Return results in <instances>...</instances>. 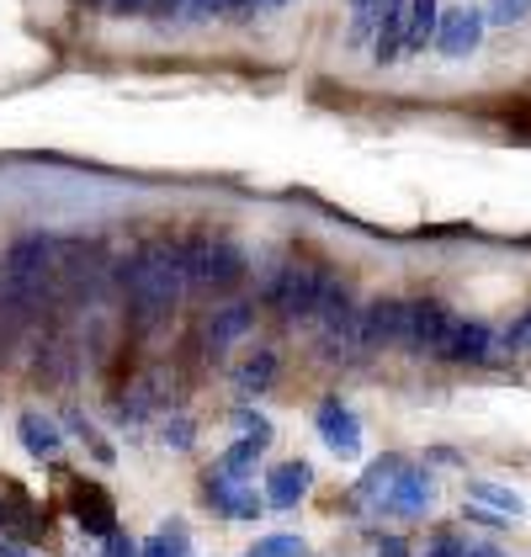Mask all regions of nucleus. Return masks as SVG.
Returning <instances> with one entry per match:
<instances>
[{
    "label": "nucleus",
    "instance_id": "423d86ee",
    "mask_svg": "<svg viewBox=\"0 0 531 557\" xmlns=\"http://www.w3.org/2000/svg\"><path fill=\"white\" fill-rule=\"evenodd\" d=\"M452 324H457V313H446L436 298H415L409 302V324H404V345H409L415 356H436V361H442Z\"/></svg>",
    "mask_w": 531,
    "mask_h": 557
},
{
    "label": "nucleus",
    "instance_id": "ddd939ff",
    "mask_svg": "<svg viewBox=\"0 0 531 557\" xmlns=\"http://www.w3.org/2000/svg\"><path fill=\"white\" fill-rule=\"evenodd\" d=\"M0 531H16V536H44L48 520L44 510L33 505V494L11 478H0Z\"/></svg>",
    "mask_w": 531,
    "mask_h": 557
},
{
    "label": "nucleus",
    "instance_id": "7ed1b4c3",
    "mask_svg": "<svg viewBox=\"0 0 531 557\" xmlns=\"http://www.w3.org/2000/svg\"><path fill=\"white\" fill-rule=\"evenodd\" d=\"M245 271H250V260L229 234H192L186 239V276L197 293H229L245 282Z\"/></svg>",
    "mask_w": 531,
    "mask_h": 557
},
{
    "label": "nucleus",
    "instance_id": "c756f323",
    "mask_svg": "<svg viewBox=\"0 0 531 557\" xmlns=\"http://www.w3.org/2000/svg\"><path fill=\"white\" fill-rule=\"evenodd\" d=\"M165 441H171L176 451H186V441H192V420H165Z\"/></svg>",
    "mask_w": 531,
    "mask_h": 557
},
{
    "label": "nucleus",
    "instance_id": "9b49d317",
    "mask_svg": "<svg viewBox=\"0 0 531 557\" xmlns=\"http://www.w3.org/2000/svg\"><path fill=\"white\" fill-rule=\"evenodd\" d=\"M484 27H489V16L473 11V5L442 11V22H436V48H442L446 59H468L473 48L484 44Z\"/></svg>",
    "mask_w": 531,
    "mask_h": 557
},
{
    "label": "nucleus",
    "instance_id": "dca6fc26",
    "mask_svg": "<svg viewBox=\"0 0 531 557\" xmlns=\"http://www.w3.org/2000/svg\"><path fill=\"white\" fill-rule=\"evenodd\" d=\"M16 441H22L27 457H38V462H53V457L64 451V430L53 425L48 414H38V409H27V414L16 420Z\"/></svg>",
    "mask_w": 531,
    "mask_h": 557
},
{
    "label": "nucleus",
    "instance_id": "4468645a",
    "mask_svg": "<svg viewBox=\"0 0 531 557\" xmlns=\"http://www.w3.org/2000/svg\"><path fill=\"white\" fill-rule=\"evenodd\" d=\"M309 483H313V468L309 462H276V468L266 472V505L271 510H298L304 499H309Z\"/></svg>",
    "mask_w": 531,
    "mask_h": 557
},
{
    "label": "nucleus",
    "instance_id": "72a5a7b5",
    "mask_svg": "<svg viewBox=\"0 0 531 557\" xmlns=\"http://www.w3.org/2000/svg\"><path fill=\"white\" fill-rule=\"evenodd\" d=\"M0 557H33L27 547H16V542H0Z\"/></svg>",
    "mask_w": 531,
    "mask_h": 557
},
{
    "label": "nucleus",
    "instance_id": "c9c22d12",
    "mask_svg": "<svg viewBox=\"0 0 531 557\" xmlns=\"http://www.w3.org/2000/svg\"><path fill=\"white\" fill-rule=\"evenodd\" d=\"M261 5H287V0H261Z\"/></svg>",
    "mask_w": 531,
    "mask_h": 557
},
{
    "label": "nucleus",
    "instance_id": "f704fd0d",
    "mask_svg": "<svg viewBox=\"0 0 531 557\" xmlns=\"http://www.w3.org/2000/svg\"><path fill=\"white\" fill-rule=\"evenodd\" d=\"M462 557H499V553H494V547H468Z\"/></svg>",
    "mask_w": 531,
    "mask_h": 557
},
{
    "label": "nucleus",
    "instance_id": "1a4fd4ad",
    "mask_svg": "<svg viewBox=\"0 0 531 557\" xmlns=\"http://www.w3.org/2000/svg\"><path fill=\"white\" fill-rule=\"evenodd\" d=\"M70 510H75V525L96 536V542H107L112 531H118V505H112V494L101 488V483H70Z\"/></svg>",
    "mask_w": 531,
    "mask_h": 557
},
{
    "label": "nucleus",
    "instance_id": "5701e85b",
    "mask_svg": "<svg viewBox=\"0 0 531 557\" xmlns=\"http://www.w3.org/2000/svg\"><path fill=\"white\" fill-rule=\"evenodd\" d=\"M499 350H505V356L531 350V308L521 313V319H516V324H505V330H499Z\"/></svg>",
    "mask_w": 531,
    "mask_h": 557
},
{
    "label": "nucleus",
    "instance_id": "2f4dec72",
    "mask_svg": "<svg viewBox=\"0 0 531 557\" xmlns=\"http://www.w3.org/2000/svg\"><path fill=\"white\" fill-rule=\"evenodd\" d=\"M378 557H415V553H409L404 536H383V542H378Z\"/></svg>",
    "mask_w": 531,
    "mask_h": 557
},
{
    "label": "nucleus",
    "instance_id": "cd10ccee",
    "mask_svg": "<svg viewBox=\"0 0 531 557\" xmlns=\"http://www.w3.org/2000/svg\"><path fill=\"white\" fill-rule=\"evenodd\" d=\"M101 557H144V547H138L133 536H123V531H112V536L101 542Z\"/></svg>",
    "mask_w": 531,
    "mask_h": 557
},
{
    "label": "nucleus",
    "instance_id": "aec40b11",
    "mask_svg": "<svg viewBox=\"0 0 531 557\" xmlns=\"http://www.w3.org/2000/svg\"><path fill=\"white\" fill-rule=\"evenodd\" d=\"M234 383L245 387V393H266V387L276 383V356H271V350L245 356V361H239V372H234Z\"/></svg>",
    "mask_w": 531,
    "mask_h": 557
},
{
    "label": "nucleus",
    "instance_id": "7c9ffc66",
    "mask_svg": "<svg viewBox=\"0 0 531 557\" xmlns=\"http://www.w3.org/2000/svg\"><path fill=\"white\" fill-rule=\"evenodd\" d=\"M107 5H112V16H149L155 0H107Z\"/></svg>",
    "mask_w": 531,
    "mask_h": 557
},
{
    "label": "nucleus",
    "instance_id": "473e14b6",
    "mask_svg": "<svg viewBox=\"0 0 531 557\" xmlns=\"http://www.w3.org/2000/svg\"><path fill=\"white\" fill-rule=\"evenodd\" d=\"M256 5H261V0H229V16H250Z\"/></svg>",
    "mask_w": 531,
    "mask_h": 557
},
{
    "label": "nucleus",
    "instance_id": "9d476101",
    "mask_svg": "<svg viewBox=\"0 0 531 557\" xmlns=\"http://www.w3.org/2000/svg\"><path fill=\"white\" fill-rule=\"evenodd\" d=\"M494 356H499V330H489L484 319H457V324H452L442 361H457V367H479V361H494Z\"/></svg>",
    "mask_w": 531,
    "mask_h": 557
},
{
    "label": "nucleus",
    "instance_id": "412c9836",
    "mask_svg": "<svg viewBox=\"0 0 531 557\" xmlns=\"http://www.w3.org/2000/svg\"><path fill=\"white\" fill-rule=\"evenodd\" d=\"M261 451H266V441H256V435H239L229 451H223V472H234V478H250L256 472V462H261Z\"/></svg>",
    "mask_w": 531,
    "mask_h": 557
},
{
    "label": "nucleus",
    "instance_id": "39448f33",
    "mask_svg": "<svg viewBox=\"0 0 531 557\" xmlns=\"http://www.w3.org/2000/svg\"><path fill=\"white\" fill-rule=\"evenodd\" d=\"M313 430H319V441H324L341 462H356V457H361V420H356V409L346 398H319Z\"/></svg>",
    "mask_w": 531,
    "mask_h": 557
},
{
    "label": "nucleus",
    "instance_id": "c85d7f7f",
    "mask_svg": "<svg viewBox=\"0 0 531 557\" xmlns=\"http://www.w3.org/2000/svg\"><path fill=\"white\" fill-rule=\"evenodd\" d=\"M462 553H468V542H462V536H436L420 557H462Z\"/></svg>",
    "mask_w": 531,
    "mask_h": 557
},
{
    "label": "nucleus",
    "instance_id": "f3484780",
    "mask_svg": "<svg viewBox=\"0 0 531 557\" xmlns=\"http://www.w3.org/2000/svg\"><path fill=\"white\" fill-rule=\"evenodd\" d=\"M436 22H442L436 0H409V16H404V48L420 53L425 44H436Z\"/></svg>",
    "mask_w": 531,
    "mask_h": 557
},
{
    "label": "nucleus",
    "instance_id": "2eb2a0df",
    "mask_svg": "<svg viewBox=\"0 0 531 557\" xmlns=\"http://www.w3.org/2000/svg\"><path fill=\"white\" fill-rule=\"evenodd\" d=\"M250 330H256V308H250V302H229V308H219V313H208L202 345L219 356V350H229L234 341H245Z\"/></svg>",
    "mask_w": 531,
    "mask_h": 557
},
{
    "label": "nucleus",
    "instance_id": "bb28decb",
    "mask_svg": "<svg viewBox=\"0 0 531 557\" xmlns=\"http://www.w3.org/2000/svg\"><path fill=\"white\" fill-rule=\"evenodd\" d=\"M234 425L245 430V435H256V441H271V425H266V414H256V409H234Z\"/></svg>",
    "mask_w": 531,
    "mask_h": 557
},
{
    "label": "nucleus",
    "instance_id": "a878e982",
    "mask_svg": "<svg viewBox=\"0 0 531 557\" xmlns=\"http://www.w3.org/2000/svg\"><path fill=\"white\" fill-rule=\"evenodd\" d=\"M186 22H213V16H229V0H176Z\"/></svg>",
    "mask_w": 531,
    "mask_h": 557
},
{
    "label": "nucleus",
    "instance_id": "f03ea898",
    "mask_svg": "<svg viewBox=\"0 0 531 557\" xmlns=\"http://www.w3.org/2000/svg\"><path fill=\"white\" fill-rule=\"evenodd\" d=\"M0 276H5V298L11 302H22V308L38 302L48 276H59V239L53 234H22V239H11Z\"/></svg>",
    "mask_w": 531,
    "mask_h": 557
},
{
    "label": "nucleus",
    "instance_id": "0eeeda50",
    "mask_svg": "<svg viewBox=\"0 0 531 557\" xmlns=\"http://www.w3.org/2000/svg\"><path fill=\"white\" fill-rule=\"evenodd\" d=\"M202 505L213 515H229V520H256L266 499L250 488V478H234V472L213 468L202 478Z\"/></svg>",
    "mask_w": 531,
    "mask_h": 557
},
{
    "label": "nucleus",
    "instance_id": "20e7f679",
    "mask_svg": "<svg viewBox=\"0 0 531 557\" xmlns=\"http://www.w3.org/2000/svg\"><path fill=\"white\" fill-rule=\"evenodd\" d=\"M324 287H330L324 271H313L304 260H287V265H276V271L266 276V302H271L282 319H313L319 302H324Z\"/></svg>",
    "mask_w": 531,
    "mask_h": 557
},
{
    "label": "nucleus",
    "instance_id": "f8f14e48",
    "mask_svg": "<svg viewBox=\"0 0 531 557\" xmlns=\"http://www.w3.org/2000/svg\"><path fill=\"white\" fill-rule=\"evenodd\" d=\"M404 324H409V302L398 298H372L361 308V350H383V345L404 341Z\"/></svg>",
    "mask_w": 531,
    "mask_h": 557
},
{
    "label": "nucleus",
    "instance_id": "4be33fe9",
    "mask_svg": "<svg viewBox=\"0 0 531 557\" xmlns=\"http://www.w3.org/2000/svg\"><path fill=\"white\" fill-rule=\"evenodd\" d=\"M468 499H479V505H489L499 515H521V494H510L499 483H468Z\"/></svg>",
    "mask_w": 531,
    "mask_h": 557
},
{
    "label": "nucleus",
    "instance_id": "f257e3e1",
    "mask_svg": "<svg viewBox=\"0 0 531 557\" xmlns=\"http://www.w3.org/2000/svg\"><path fill=\"white\" fill-rule=\"evenodd\" d=\"M186 293H192V276H186V245L149 239V245L128 260V298H133L138 324H160V319H171Z\"/></svg>",
    "mask_w": 531,
    "mask_h": 557
},
{
    "label": "nucleus",
    "instance_id": "b1692460",
    "mask_svg": "<svg viewBox=\"0 0 531 557\" xmlns=\"http://www.w3.org/2000/svg\"><path fill=\"white\" fill-rule=\"evenodd\" d=\"M250 553L256 557H304V536H261Z\"/></svg>",
    "mask_w": 531,
    "mask_h": 557
},
{
    "label": "nucleus",
    "instance_id": "6ab92c4d",
    "mask_svg": "<svg viewBox=\"0 0 531 557\" xmlns=\"http://www.w3.org/2000/svg\"><path fill=\"white\" fill-rule=\"evenodd\" d=\"M144 557H192V531L181 520H165L149 542H144Z\"/></svg>",
    "mask_w": 531,
    "mask_h": 557
},
{
    "label": "nucleus",
    "instance_id": "e433bc0d",
    "mask_svg": "<svg viewBox=\"0 0 531 557\" xmlns=\"http://www.w3.org/2000/svg\"><path fill=\"white\" fill-rule=\"evenodd\" d=\"M245 557H256V553H245Z\"/></svg>",
    "mask_w": 531,
    "mask_h": 557
},
{
    "label": "nucleus",
    "instance_id": "393cba45",
    "mask_svg": "<svg viewBox=\"0 0 531 557\" xmlns=\"http://www.w3.org/2000/svg\"><path fill=\"white\" fill-rule=\"evenodd\" d=\"M527 5L531 0H489L484 16L494 22V27H510V22H521V16H527Z\"/></svg>",
    "mask_w": 531,
    "mask_h": 557
},
{
    "label": "nucleus",
    "instance_id": "6e6552de",
    "mask_svg": "<svg viewBox=\"0 0 531 557\" xmlns=\"http://www.w3.org/2000/svg\"><path fill=\"white\" fill-rule=\"evenodd\" d=\"M436 505V483H431V472L425 468H398V478L388 483V494L372 505V510H383V515H394V520H420V515Z\"/></svg>",
    "mask_w": 531,
    "mask_h": 557
},
{
    "label": "nucleus",
    "instance_id": "a211bd4d",
    "mask_svg": "<svg viewBox=\"0 0 531 557\" xmlns=\"http://www.w3.org/2000/svg\"><path fill=\"white\" fill-rule=\"evenodd\" d=\"M398 468H404V457H394V451H388V457H378L372 468L361 472V483H356V494H361V505H378V499L388 494V483H394V478H398Z\"/></svg>",
    "mask_w": 531,
    "mask_h": 557
}]
</instances>
